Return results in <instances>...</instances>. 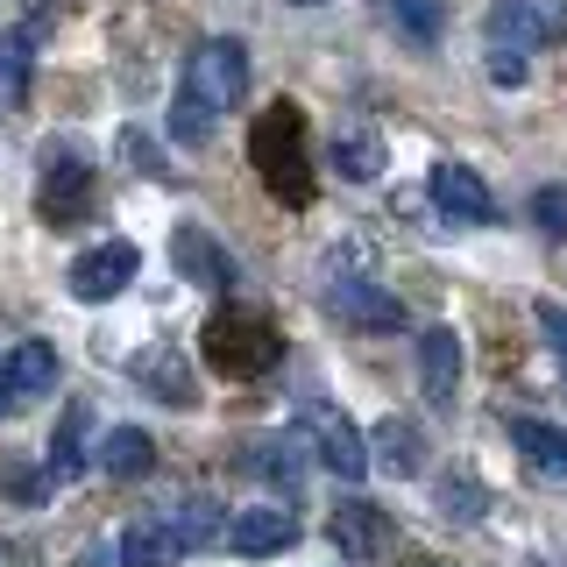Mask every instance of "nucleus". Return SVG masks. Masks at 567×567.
Wrapping results in <instances>:
<instances>
[{"label": "nucleus", "mask_w": 567, "mask_h": 567, "mask_svg": "<svg viewBox=\"0 0 567 567\" xmlns=\"http://www.w3.org/2000/svg\"><path fill=\"white\" fill-rule=\"evenodd\" d=\"M248 156H256L270 199L284 206H312V164H306V114L291 100H277L270 114L248 128Z\"/></svg>", "instance_id": "1"}, {"label": "nucleus", "mask_w": 567, "mask_h": 567, "mask_svg": "<svg viewBox=\"0 0 567 567\" xmlns=\"http://www.w3.org/2000/svg\"><path fill=\"white\" fill-rule=\"evenodd\" d=\"M206 362L220 369V377H235V383L270 377V369L284 362V333L256 306H220L206 319Z\"/></svg>", "instance_id": "2"}, {"label": "nucleus", "mask_w": 567, "mask_h": 567, "mask_svg": "<svg viewBox=\"0 0 567 567\" xmlns=\"http://www.w3.org/2000/svg\"><path fill=\"white\" fill-rule=\"evenodd\" d=\"M192 106H206V114H227V106H241L248 93V43L235 35H206L199 50L185 58V85H177Z\"/></svg>", "instance_id": "3"}, {"label": "nucleus", "mask_w": 567, "mask_h": 567, "mask_svg": "<svg viewBox=\"0 0 567 567\" xmlns=\"http://www.w3.org/2000/svg\"><path fill=\"white\" fill-rule=\"evenodd\" d=\"M135 270H142V248L135 241H100V248H85V256L71 262L64 291L79 298V306H106V298H121L135 284Z\"/></svg>", "instance_id": "4"}, {"label": "nucleus", "mask_w": 567, "mask_h": 567, "mask_svg": "<svg viewBox=\"0 0 567 567\" xmlns=\"http://www.w3.org/2000/svg\"><path fill=\"white\" fill-rule=\"evenodd\" d=\"M298 433H306V447L327 461L341 483H362V475H369V440L354 433L333 404H306V425H298Z\"/></svg>", "instance_id": "5"}, {"label": "nucleus", "mask_w": 567, "mask_h": 567, "mask_svg": "<svg viewBox=\"0 0 567 567\" xmlns=\"http://www.w3.org/2000/svg\"><path fill=\"white\" fill-rule=\"evenodd\" d=\"M35 206H43V220H79L85 206H93V164H85L79 150H64V142H50L43 156V192H35Z\"/></svg>", "instance_id": "6"}, {"label": "nucleus", "mask_w": 567, "mask_h": 567, "mask_svg": "<svg viewBox=\"0 0 567 567\" xmlns=\"http://www.w3.org/2000/svg\"><path fill=\"white\" fill-rule=\"evenodd\" d=\"M433 206L447 213L454 227H489L496 220V199H489L483 171H468V164H433Z\"/></svg>", "instance_id": "7"}, {"label": "nucleus", "mask_w": 567, "mask_h": 567, "mask_svg": "<svg viewBox=\"0 0 567 567\" xmlns=\"http://www.w3.org/2000/svg\"><path fill=\"white\" fill-rule=\"evenodd\" d=\"M171 262H177V277H185V284H206V291H227V284H235V262H227V248L213 241L199 220H177Z\"/></svg>", "instance_id": "8"}, {"label": "nucleus", "mask_w": 567, "mask_h": 567, "mask_svg": "<svg viewBox=\"0 0 567 567\" xmlns=\"http://www.w3.org/2000/svg\"><path fill=\"white\" fill-rule=\"evenodd\" d=\"M327 306L348 319V327H369V333H398L404 327V306L390 291H377L369 277H333L327 284Z\"/></svg>", "instance_id": "9"}, {"label": "nucleus", "mask_w": 567, "mask_h": 567, "mask_svg": "<svg viewBox=\"0 0 567 567\" xmlns=\"http://www.w3.org/2000/svg\"><path fill=\"white\" fill-rule=\"evenodd\" d=\"M419 383L433 412H454V390H461V333L454 327H425L419 333Z\"/></svg>", "instance_id": "10"}, {"label": "nucleus", "mask_w": 567, "mask_h": 567, "mask_svg": "<svg viewBox=\"0 0 567 567\" xmlns=\"http://www.w3.org/2000/svg\"><path fill=\"white\" fill-rule=\"evenodd\" d=\"M284 546H298V518H291V511L262 504V511H241V518H227V554L270 560V554H284Z\"/></svg>", "instance_id": "11"}, {"label": "nucleus", "mask_w": 567, "mask_h": 567, "mask_svg": "<svg viewBox=\"0 0 567 567\" xmlns=\"http://www.w3.org/2000/svg\"><path fill=\"white\" fill-rule=\"evenodd\" d=\"M327 532H333V546H341L348 560H383L390 554V518L377 504H362V496H348V504L327 518Z\"/></svg>", "instance_id": "12"}, {"label": "nucleus", "mask_w": 567, "mask_h": 567, "mask_svg": "<svg viewBox=\"0 0 567 567\" xmlns=\"http://www.w3.org/2000/svg\"><path fill=\"white\" fill-rule=\"evenodd\" d=\"M0 383H8L14 404L43 398V390L58 383V348H50V341H14L8 354H0Z\"/></svg>", "instance_id": "13"}, {"label": "nucleus", "mask_w": 567, "mask_h": 567, "mask_svg": "<svg viewBox=\"0 0 567 567\" xmlns=\"http://www.w3.org/2000/svg\"><path fill=\"white\" fill-rule=\"evenodd\" d=\"M306 433H270V440H256V447L241 454V468L248 475H262V483H277V489H298L306 483Z\"/></svg>", "instance_id": "14"}, {"label": "nucleus", "mask_w": 567, "mask_h": 567, "mask_svg": "<svg viewBox=\"0 0 567 567\" xmlns=\"http://www.w3.org/2000/svg\"><path fill=\"white\" fill-rule=\"evenodd\" d=\"M511 447L525 454V468L539 483H567V433L546 419H511Z\"/></svg>", "instance_id": "15"}, {"label": "nucleus", "mask_w": 567, "mask_h": 567, "mask_svg": "<svg viewBox=\"0 0 567 567\" xmlns=\"http://www.w3.org/2000/svg\"><path fill=\"white\" fill-rule=\"evenodd\" d=\"M327 164L348 177V185H377L383 177V135L369 128V121H348L341 135H333V150H327Z\"/></svg>", "instance_id": "16"}, {"label": "nucleus", "mask_w": 567, "mask_h": 567, "mask_svg": "<svg viewBox=\"0 0 567 567\" xmlns=\"http://www.w3.org/2000/svg\"><path fill=\"white\" fill-rule=\"evenodd\" d=\"M114 560H121V567H177V560H185V546H177L171 525L150 511V518H128V532H121V546H114Z\"/></svg>", "instance_id": "17"}, {"label": "nucleus", "mask_w": 567, "mask_h": 567, "mask_svg": "<svg viewBox=\"0 0 567 567\" xmlns=\"http://www.w3.org/2000/svg\"><path fill=\"white\" fill-rule=\"evenodd\" d=\"M369 461H377L383 475H419L425 468V433L412 419H383L377 440H369Z\"/></svg>", "instance_id": "18"}, {"label": "nucleus", "mask_w": 567, "mask_h": 567, "mask_svg": "<svg viewBox=\"0 0 567 567\" xmlns=\"http://www.w3.org/2000/svg\"><path fill=\"white\" fill-rule=\"evenodd\" d=\"M546 29H539V8L532 0H489V50H511V58H525V50H539Z\"/></svg>", "instance_id": "19"}, {"label": "nucleus", "mask_w": 567, "mask_h": 567, "mask_svg": "<svg viewBox=\"0 0 567 567\" xmlns=\"http://www.w3.org/2000/svg\"><path fill=\"white\" fill-rule=\"evenodd\" d=\"M100 468L114 475V483H142V475L156 468V440L142 433V425H114V433L100 440Z\"/></svg>", "instance_id": "20"}, {"label": "nucleus", "mask_w": 567, "mask_h": 567, "mask_svg": "<svg viewBox=\"0 0 567 567\" xmlns=\"http://www.w3.org/2000/svg\"><path fill=\"white\" fill-rule=\"evenodd\" d=\"M135 377L150 398H164V404H199V383H192V369H185V354L177 348H150L135 362Z\"/></svg>", "instance_id": "21"}, {"label": "nucleus", "mask_w": 567, "mask_h": 567, "mask_svg": "<svg viewBox=\"0 0 567 567\" xmlns=\"http://www.w3.org/2000/svg\"><path fill=\"white\" fill-rule=\"evenodd\" d=\"M164 525H171V539L185 546V554H192V546H220L227 539V511L213 504V496H185V504H171Z\"/></svg>", "instance_id": "22"}, {"label": "nucleus", "mask_w": 567, "mask_h": 567, "mask_svg": "<svg viewBox=\"0 0 567 567\" xmlns=\"http://www.w3.org/2000/svg\"><path fill=\"white\" fill-rule=\"evenodd\" d=\"M85 433H93V404H71L58 419V440H50V483L85 475Z\"/></svg>", "instance_id": "23"}, {"label": "nucleus", "mask_w": 567, "mask_h": 567, "mask_svg": "<svg viewBox=\"0 0 567 567\" xmlns=\"http://www.w3.org/2000/svg\"><path fill=\"white\" fill-rule=\"evenodd\" d=\"M390 22L412 35L419 50H433L440 29H447V8H440V0H390Z\"/></svg>", "instance_id": "24"}, {"label": "nucleus", "mask_w": 567, "mask_h": 567, "mask_svg": "<svg viewBox=\"0 0 567 567\" xmlns=\"http://www.w3.org/2000/svg\"><path fill=\"white\" fill-rule=\"evenodd\" d=\"M489 511V489L475 483V475H447L440 483V518H454V525H475Z\"/></svg>", "instance_id": "25"}, {"label": "nucleus", "mask_w": 567, "mask_h": 567, "mask_svg": "<svg viewBox=\"0 0 567 567\" xmlns=\"http://www.w3.org/2000/svg\"><path fill=\"white\" fill-rule=\"evenodd\" d=\"M171 142H185V150H206V142H213V114H206V106H192L185 93L171 100Z\"/></svg>", "instance_id": "26"}, {"label": "nucleus", "mask_w": 567, "mask_h": 567, "mask_svg": "<svg viewBox=\"0 0 567 567\" xmlns=\"http://www.w3.org/2000/svg\"><path fill=\"white\" fill-rule=\"evenodd\" d=\"M532 220L546 241H567V185H539L532 192Z\"/></svg>", "instance_id": "27"}, {"label": "nucleus", "mask_w": 567, "mask_h": 567, "mask_svg": "<svg viewBox=\"0 0 567 567\" xmlns=\"http://www.w3.org/2000/svg\"><path fill=\"white\" fill-rule=\"evenodd\" d=\"M29 85V35H0V100Z\"/></svg>", "instance_id": "28"}, {"label": "nucleus", "mask_w": 567, "mask_h": 567, "mask_svg": "<svg viewBox=\"0 0 567 567\" xmlns=\"http://www.w3.org/2000/svg\"><path fill=\"white\" fill-rule=\"evenodd\" d=\"M121 156H128V164H135L142 177H171V164H164V150H156V142L142 135V128H121Z\"/></svg>", "instance_id": "29"}, {"label": "nucleus", "mask_w": 567, "mask_h": 567, "mask_svg": "<svg viewBox=\"0 0 567 567\" xmlns=\"http://www.w3.org/2000/svg\"><path fill=\"white\" fill-rule=\"evenodd\" d=\"M532 319H539L546 348H554V354H560V369H567V306H560V298H539V306H532Z\"/></svg>", "instance_id": "30"}, {"label": "nucleus", "mask_w": 567, "mask_h": 567, "mask_svg": "<svg viewBox=\"0 0 567 567\" xmlns=\"http://www.w3.org/2000/svg\"><path fill=\"white\" fill-rule=\"evenodd\" d=\"M8 496H14V504H43V496H50V475H35V468H8Z\"/></svg>", "instance_id": "31"}, {"label": "nucleus", "mask_w": 567, "mask_h": 567, "mask_svg": "<svg viewBox=\"0 0 567 567\" xmlns=\"http://www.w3.org/2000/svg\"><path fill=\"white\" fill-rule=\"evenodd\" d=\"M539 8V29H546V43H560L567 35V0H532Z\"/></svg>", "instance_id": "32"}, {"label": "nucleus", "mask_w": 567, "mask_h": 567, "mask_svg": "<svg viewBox=\"0 0 567 567\" xmlns=\"http://www.w3.org/2000/svg\"><path fill=\"white\" fill-rule=\"evenodd\" d=\"M489 79H496V85H525V58H511V50H489Z\"/></svg>", "instance_id": "33"}, {"label": "nucleus", "mask_w": 567, "mask_h": 567, "mask_svg": "<svg viewBox=\"0 0 567 567\" xmlns=\"http://www.w3.org/2000/svg\"><path fill=\"white\" fill-rule=\"evenodd\" d=\"M8 412H22V404H14V398H8V383H0V419H8Z\"/></svg>", "instance_id": "34"}, {"label": "nucleus", "mask_w": 567, "mask_h": 567, "mask_svg": "<svg viewBox=\"0 0 567 567\" xmlns=\"http://www.w3.org/2000/svg\"><path fill=\"white\" fill-rule=\"evenodd\" d=\"M291 8H319V0H291Z\"/></svg>", "instance_id": "35"}, {"label": "nucleus", "mask_w": 567, "mask_h": 567, "mask_svg": "<svg viewBox=\"0 0 567 567\" xmlns=\"http://www.w3.org/2000/svg\"><path fill=\"white\" fill-rule=\"evenodd\" d=\"M525 567H546V560H525Z\"/></svg>", "instance_id": "36"}, {"label": "nucleus", "mask_w": 567, "mask_h": 567, "mask_svg": "<svg viewBox=\"0 0 567 567\" xmlns=\"http://www.w3.org/2000/svg\"><path fill=\"white\" fill-rule=\"evenodd\" d=\"M419 567H425V560H419Z\"/></svg>", "instance_id": "37"}]
</instances>
